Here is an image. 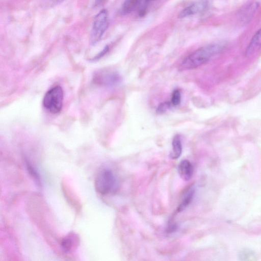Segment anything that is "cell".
Instances as JSON below:
<instances>
[{"mask_svg":"<svg viewBox=\"0 0 261 261\" xmlns=\"http://www.w3.org/2000/svg\"><path fill=\"white\" fill-rule=\"evenodd\" d=\"M63 90L59 86L48 90L43 99V105L46 110L53 114L60 112L63 106Z\"/></svg>","mask_w":261,"mask_h":261,"instance_id":"3","label":"cell"},{"mask_svg":"<svg viewBox=\"0 0 261 261\" xmlns=\"http://www.w3.org/2000/svg\"><path fill=\"white\" fill-rule=\"evenodd\" d=\"M193 172V166L187 160H182L178 166L179 175L185 181H188L192 178Z\"/></svg>","mask_w":261,"mask_h":261,"instance_id":"9","label":"cell"},{"mask_svg":"<svg viewBox=\"0 0 261 261\" xmlns=\"http://www.w3.org/2000/svg\"><path fill=\"white\" fill-rule=\"evenodd\" d=\"M171 104L168 102H164L161 103L156 109V113L158 114H163L170 108Z\"/></svg>","mask_w":261,"mask_h":261,"instance_id":"16","label":"cell"},{"mask_svg":"<svg viewBox=\"0 0 261 261\" xmlns=\"http://www.w3.org/2000/svg\"><path fill=\"white\" fill-rule=\"evenodd\" d=\"M223 48L224 45L221 43H213L201 47L185 58L179 68L180 70H185L198 67L221 53Z\"/></svg>","mask_w":261,"mask_h":261,"instance_id":"1","label":"cell"},{"mask_svg":"<svg viewBox=\"0 0 261 261\" xmlns=\"http://www.w3.org/2000/svg\"><path fill=\"white\" fill-rule=\"evenodd\" d=\"M73 237V235L70 234L65 237L61 241V245L65 252H69L72 249L74 243L73 240L75 239Z\"/></svg>","mask_w":261,"mask_h":261,"instance_id":"14","label":"cell"},{"mask_svg":"<svg viewBox=\"0 0 261 261\" xmlns=\"http://www.w3.org/2000/svg\"><path fill=\"white\" fill-rule=\"evenodd\" d=\"M55 2H56L57 3H61L63 0H54Z\"/></svg>","mask_w":261,"mask_h":261,"instance_id":"20","label":"cell"},{"mask_svg":"<svg viewBox=\"0 0 261 261\" xmlns=\"http://www.w3.org/2000/svg\"><path fill=\"white\" fill-rule=\"evenodd\" d=\"M256 257L255 253L250 249H243L239 253V258L241 260H255Z\"/></svg>","mask_w":261,"mask_h":261,"instance_id":"13","label":"cell"},{"mask_svg":"<svg viewBox=\"0 0 261 261\" xmlns=\"http://www.w3.org/2000/svg\"><path fill=\"white\" fill-rule=\"evenodd\" d=\"M172 150L170 154L172 159H177L181 155L182 152V145L180 136L176 135L174 136L172 142Z\"/></svg>","mask_w":261,"mask_h":261,"instance_id":"11","label":"cell"},{"mask_svg":"<svg viewBox=\"0 0 261 261\" xmlns=\"http://www.w3.org/2000/svg\"><path fill=\"white\" fill-rule=\"evenodd\" d=\"M180 100L181 96L180 92L178 90H174L171 96V103L174 106H176L179 105Z\"/></svg>","mask_w":261,"mask_h":261,"instance_id":"15","label":"cell"},{"mask_svg":"<svg viewBox=\"0 0 261 261\" xmlns=\"http://www.w3.org/2000/svg\"><path fill=\"white\" fill-rule=\"evenodd\" d=\"M26 163L27 167L30 174L33 177V178L35 179V180H37V181H39V176L36 171L35 170L33 167H32V166L29 164V163L27 162Z\"/></svg>","mask_w":261,"mask_h":261,"instance_id":"17","label":"cell"},{"mask_svg":"<svg viewBox=\"0 0 261 261\" xmlns=\"http://www.w3.org/2000/svg\"><path fill=\"white\" fill-rule=\"evenodd\" d=\"M208 6L207 0H200L185 8L178 14V18H184L205 11Z\"/></svg>","mask_w":261,"mask_h":261,"instance_id":"5","label":"cell"},{"mask_svg":"<svg viewBox=\"0 0 261 261\" xmlns=\"http://www.w3.org/2000/svg\"><path fill=\"white\" fill-rule=\"evenodd\" d=\"M258 5L257 2L250 3L246 5L239 12L240 21L243 23H248L258 9Z\"/></svg>","mask_w":261,"mask_h":261,"instance_id":"7","label":"cell"},{"mask_svg":"<svg viewBox=\"0 0 261 261\" xmlns=\"http://www.w3.org/2000/svg\"><path fill=\"white\" fill-rule=\"evenodd\" d=\"M261 49V28L253 36L246 50L245 55L250 57Z\"/></svg>","mask_w":261,"mask_h":261,"instance_id":"8","label":"cell"},{"mask_svg":"<svg viewBox=\"0 0 261 261\" xmlns=\"http://www.w3.org/2000/svg\"><path fill=\"white\" fill-rule=\"evenodd\" d=\"M108 50H109V47H108V46H106L103 48V49L100 53H99L98 55H97V56H96L94 57V60H97L98 59L100 58L103 56H104L108 52Z\"/></svg>","mask_w":261,"mask_h":261,"instance_id":"18","label":"cell"},{"mask_svg":"<svg viewBox=\"0 0 261 261\" xmlns=\"http://www.w3.org/2000/svg\"><path fill=\"white\" fill-rule=\"evenodd\" d=\"M176 229V226L175 224H173V223H170V224L168 225V227L167 228L168 232H172L174 231Z\"/></svg>","mask_w":261,"mask_h":261,"instance_id":"19","label":"cell"},{"mask_svg":"<svg viewBox=\"0 0 261 261\" xmlns=\"http://www.w3.org/2000/svg\"><path fill=\"white\" fill-rule=\"evenodd\" d=\"M139 3V0H125L122 6V13L126 14L132 12L136 9Z\"/></svg>","mask_w":261,"mask_h":261,"instance_id":"12","label":"cell"},{"mask_svg":"<svg viewBox=\"0 0 261 261\" xmlns=\"http://www.w3.org/2000/svg\"><path fill=\"white\" fill-rule=\"evenodd\" d=\"M108 26V14L106 10H102L95 17L90 34V42L95 44L102 37Z\"/></svg>","mask_w":261,"mask_h":261,"instance_id":"4","label":"cell"},{"mask_svg":"<svg viewBox=\"0 0 261 261\" xmlns=\"http://www.w3.org/2000/svg\"><path fill=\"white\" fill-rule=\"evenodd\" d=\"M150 1H156V0H150Z\"/></svg>","mask_w":261,"mask_h":261,"instance_id":"21","label":"cell"},{"mask_svg":"<svg viewBox=\"0 0 261 261\" xmlns=\"http://www.w3.org/2000/svg\"><path fill=\"white\" fill-rule=\"evenodd\" d=\"M118 186V181L113 172L110 169H101L97 174L95 180L96 191L102 195L114 192Z\"/></svg>","mask_w":261,"mask_h":261,"instance_id":"2","label":"cell"},{"mask_svg":"<svg viewBox=\"0 0 261 261\" xmlns=\"http://www.w3.org/2000/svg\"><path fill=\"white\" fill-rule=\"evenodd\" d=\"M94 80L99 84L111 86L117 84L120 82V77L115 72H102L95 75Z\"/></svg>","mask_w":261,"mask_h":261,"instance_id":"6","label":"cell"},{"mask_svg":"<svg viewBox=\"0 0 261 261\" xmlns=\"http://www.w3.org/2000/svg\"><path fill=\"white\" fill-rule=\"evenodd\" d=\"M195 189L194 187H190L184 194L182 200L180 203L177 211L180 212L185 210L191 203L194 197Z\"/></svg>","mask_w":261,"mask_h":261,"instance_id":"10","label":"cell"}]
</instances>
